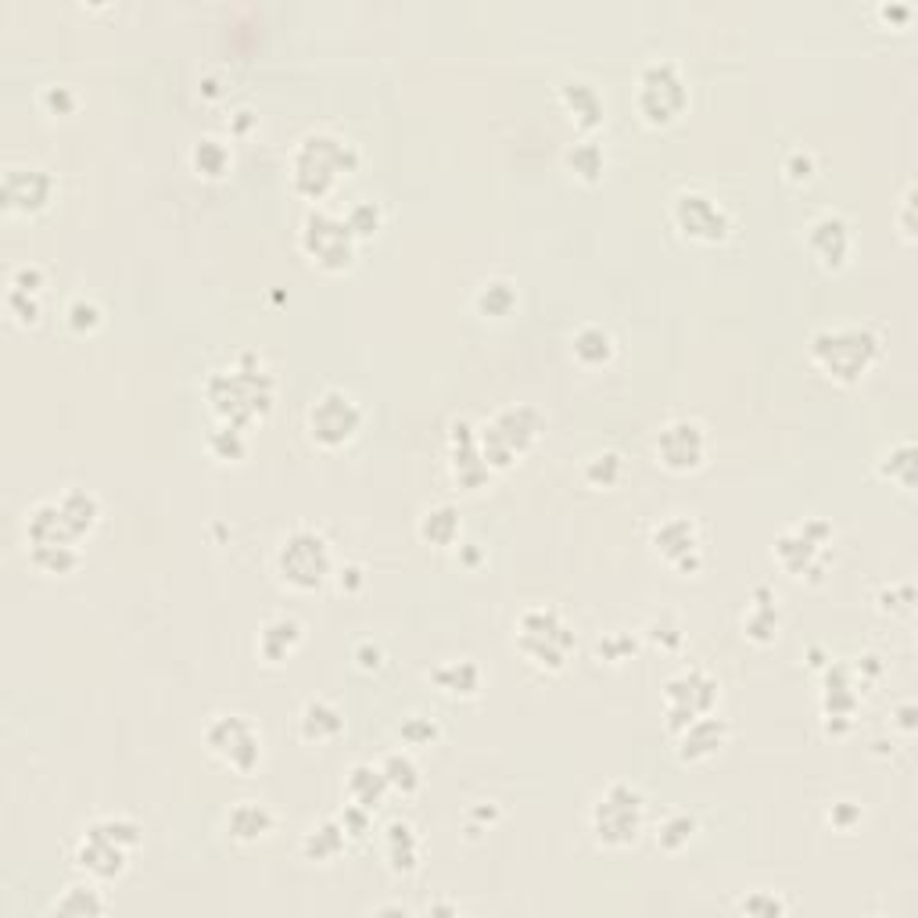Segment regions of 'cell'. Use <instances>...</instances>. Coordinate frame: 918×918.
<instances>
[{"label": "cell", "instance_id": "6da1fadb", "mask_svg": "<svg viewBox=\"0 0 918 918\" xmlns=\"http://www.w3.org/2000/svg\"><path fill=\"white\" fill-rule=\"evenodd\" d=\"M205 395L223 424H234L245 431L273 409V377L262 367V359L241 351L230 367L208 377Z\"/></svg>", "mask_w": 918, "mask_h": 918}, {"label": "cell", "instance_id": "7a4b0ae2", "mask_svg": "<svg viewBox=\"0 0 918 918\" xmlns=\"http://www.w3.org/2000/svg\"><path fill=\"white\" fill-rule=\"evenodd\" d=\"M356 144H348L334 133H306L291 158V183L301 198L323 201L345 176L356 172Z\"/></svg>", "mask_w": 918, "mask_h": 918}, {"label": "cell", "instance_id": "3957f363", "mask_svg": "<svg viewBox=\"0 0 918 918\" xmlns=\"http://www.w3.org/2000/svg\"><path fill=\"white\" fill-rule=\"evenodd\" d=\"M883 356V337L872 326H825L811 337V362L839 384H858Z\"/></svg>", "mask_w": 918, "mask_h": 918}, {"label": "cell", "instance_id": "277c9868", "mask_svg": "<svg viewBox=\"0 0 918 918\" xmlns=\"http://www.w3.org/2000/svg\"><path fill=\"white\" fill-rule=\"evenodd\" d=\"M546 431V417L535 406H506L477 431L481 456L488 470H510L513 463L535 449V442Z\"/></svg>", "mask_w": 918, "mask_h": 918}, {"label": "cell", "instance_id": "5b68a950", "mask_svg": "<svg viewBox=\"0 0 918 918\" xmlns=\"http://www.w3.org/2000/svg\"><path fill=\"white\" fill-rule=\"evenodd\" d=\"M133 847H141V825L130 819H97L83 833L75 865L97 883H111L126 872Z\"/></svg>", "mask_w": 918, "mask_h": 918}, {"label": "cell", "instance_id": "8992f818", "mask_svg": "<svg viewBox=\"0 0 918 918\" xmlns=\"http://www.w3.org/2000/svg\"><path fill=\"white\" fill-rule=\"evenodd\" d=\"M588 822H593V836H596L599 847L624 850V847L639 844V836H643L646 800L635 786L613 783V786H607V794L593 803Z\"/></svg>", "mask_w": 918, "mask_h": 918}, {"label": "cell", "instance_id": "52a82bcc", "mask_svg": "<svg viewBox=\"0 0 918 918\" xmlns=\"http://www.w3.org/2000/svg\"><path fill=\"white\" fill-rule=\"evenodd\" d=\"M276 574L295 593H317L334 574L331 543L320 532H312V527H298L276 549Z\"/></svg>", "mask_w": 918, "mask_h": 918}, {"label": "cell", "instance_id": "ba28073f", "mask_svg": "<svg viewBox=\"0 0 918 918\" xmlns=\"http://www.w3.org/2000/svg\"><path fill=\"white\" fill-rule=\"evenodd\" d=\"M513 643L527 657V664L543 671H560L574 649V632L552 607H532L521 613Z\"/></svg>", "mask_w": 918, "mask_h": 918}, {"label": "cell", "instance_id": "9c48e42d", "mask_svg": "<svg viewBox=\"0 0 918 918\" xmlns=\"http://www.w3.org/2000/svg\"><path fill=\"white\" fill-rule=\"evenodd\" d=\"M298 245H301V251H306L312 262H317L320 270L342 273V270L351 266V259H356L359 237L351 234L348 219L334 216V212H326V208H312L309 216L301 219Z\"/></svg>", "mask_w": 918, "mask_h": 918}, {"label": "cell", "instance_id": "30bf717a", "mask_svg": "<svg viewBox=\"0 0 918 918\" xmlns=\"http://www.w3.org/2000/svg\"><path fill=\"white\" fill-rule=\"evenodd\" d=\"M689 105V86L675 61H649L639 75L635 108L649 126H671Z\"/></svg>", "mask_w": 918, "mask_h": 918}, {"label": "cell", "instance_id": "8fae6325", "mask_svg": "<svg viewBox=\"0 0 918 918\" xmlns=\"http://www.w3.org/2000/svg\"><path fill=\"white\" fill-rule=\"evenodd\" d=\"M205 747L237 775H251L262 761V736L245 714H216L205 728Z\"/></svg>", "mask_w": 918, "mask_h": 918}, {"label": "cell", "instance_id": "7c38bea8", "mask_svg": "<svg viewBox=\"0 0 918 918\" xmlns=\"http://www.w3.org/2000/svg\"><path fill=\"white\" fill-rule=\"evenodd\" d=\"M306 427L309 438L320 449H345L362 431V406L348 392H342V388H326L309 406Z\"/></svg>", "mask_w": 918, "mask_h": 918}, {"label": "cell", "instance_id": "4fadbf2b", "mask_svg": "<svg viewBox=\"0 0 918 918\" xmlns=\"http://www.w3.org/2000/svg\"><path fill=\"white\" fill-rule=\"evenodd\" d=\"M718 703V682L700 671V668H685L675 678H668L664 685V714H668V732H682L685 725H693L696 718L714 711Z\"/></svg>", "mask_w": 918, "mask_h": 918}, {"label": "cell", "instance_id": "5bb4252c", "mask_svg": "<svg viewBox=\"0 0 918 918\" xmlns=\"http://www.w3.org/2000/svg\"><path fill=\"white\" fill-rule=\"evenodd\" d=\"M671 223L678 226V234L700 245H722L732 234V216L718 205L711 194L703 191H682L671 201Z\"/></svg>", "mask_w": 918, "mask_h": 918}, {"label": "cell", "instance_id": "9a60e30c", "mask_svg": "<svg viewBox=\"0 0 918 918\" xmlns=\"http://www.w3.org/2000/svg\"><path fill=\"white\" fill-rule=\"evenodd\" d=\"M833 543V527H828L822 517L803 521L794 532H786L775 543V560L794 574V577H819L825 571V549Z\"/></svg>", "mask_w": 918, "mask_h": 918}, {"label": "cell", "instance_id": "2e32d148", "mask_svg": "<svg viewBox=\"0 0 918 918\" xmlns=\"http://www.w3.org/2000/svg\"><path fill=\"white\" fill-rule=\"evenodd\" d=\"M657 460L671 474L700 470L707 463V427L700 420H671L657 434Z\"/></svg>", "mask_w": 918, "mask_h": 918}, {"label": "cell", "instance_id": "e0dca14e", "mask_svg": "<svg viewBox=\"0 0 918 918\" xmlns=\"http://www.w3.org/2000/svg\"><path fill=\"white\" fill-rule=\"evenodd\" d=\"M808 248L825 270L839 273L850 262V251H854L850 223L844 216H836V212H825V216H819L808 226Z\"/></svg>", "mask_w": 918, "mask_h": 918}, {"label": "cell", "instance_id": "ac0fdd59", "mask_svg": "<svg viewBox=\"0 0 918 918\" xmlns=\"http://www.w3.org/2000/svg\"><path fill=\"white\" fill-rule=\"evenodd\" d=\"M653 546H657L660 557L668 560L671 568L682 571V574L700 571V563H703L700 532H696V524L689 521V517H668V521H664L657 532H653Z\"/></svg>", "mask_w": 918, "mask_h": 918}, {"label": "cell", "instance_id": "d6986e66", "mask_svg": "<svg viewBox=\"0 0 918 918\" xmlns=\"http://www.w3.org/2000/svg\"><path fill=\"white\" fill-rule=\"evenodd\" d=\"M50 198H55V180H50V172L36 169V166L4 172V205L11 212L36 216V212H44L50 205Z\"/></svg>", "mask_w": 918, "mask_h": 918}, {"label": "cell", "instance_id": "ffe728a7", "mask_svg": "<svg viewBox=\"0 0 918 918\" xmlns=\"http://www.w3.org/2000/svg\"><path fill=\"white\" fill-rule=\"evenodd\" d=\"M449 452H452V477H456L460 488H481L492 470L481 456V442H477V431L467 420H456L449 427Z\"/></svg>", "mask_w": 918, "mask_h": 918}, {"label": "cell", "instance_id": "44dd1931", "mask_svg": "<svg viewBox=\"0 0 918 918\" xmlns=\"http://www.w3.org/2000/svg\"><path fill=\"white\" fill-rule=\"evenodd\" d=\"M725 739H728V725L722 718H714V714H703V718H696L693 725H685L678 732V761L682 764L711 761L725 747Z\"/></svg>", "mask_w": 918, "mask_h": 918}, {"label": "cell", "instance_id": "7402d4cb", "mask_svg": "<svg viewBox=\"0 0 918 918\" xmlns=\"http://www.w3.org/2000/svg\"><path fill=\"white\" fill-rule=\"evenodd\" d=\"M226 828H230L237 844H259L276 828V814L259 800H241L226 814Z\"/></svg>", "mask_w": 918, "mask_h": 918}, {"label": "cell", "instance_id": "603a6c76", "mask_svg": "<svg viewBox=\"0 0 918 918\" xmlns=\"http://www.w3.org/2000/svg\"><path fill=\"white\" fill-rule=\"evenodd\" d=\"M298 732L306 743H331L345 732V718L334 703L326 700H309L298 714Z\"/></svg>", "mask_w": 918, "mask_h": 918}, {"label": "cell", "instance_id": "cb8c5ba5", "mask_svg": "<svg viewBox=\"0 0 918 918\" xmlns=\"http://www.w3.org/2000/svg\"><path fill=\"white\" fill-rule=\"evenodd\" d=\"M431 682L438 685V693H445L452 700H470L481 693L485 675L474 660H449L431 671Z\"/></svg>", "mask_w": 918, "mask_h": 918}, {"label": "cell", "instance_id": "d4e9b609", "mask_svg": "<svg viewBox=\"0 0 918 918\" xmlns=\"http://www.w3.org/2000/svg\"><path fill=\"white\" fill-rule=\"evenodd\" d=\"M384 854H388V869L395 875H413L420 869V839L413 833L409 822H392L384 833Z\"/></svg>", "mask_w": 918, "mask_h": 918}, {"label": "cell", "instance_id": "484cf974", "mask_svg": "<svg viewBox=\"0 0 918 918\" xmlns=\"http://www.w3.org/2000/svg\"><path fill=\"white\" fill-rule=\"evenodd\" d=\"M301 646V624L295 618H276L259 632V653L266 664H284Z\"/></svg>", "mask_w": 918, "mask_h": 918}, {"label": "cell", "instance_id": "4316f807", "mask_svg": "<svg viewBox=\"0 0 918 918\" xmlns=\"http://www.w3.org/2000/svg\"><path fill=\"white\" fill-rule=\"evenodd\" d=\"M571 348H574V359L582 362V367H607V362L613 359V351H618L613 334L607 331V326H596V323H585L582 331L571 337Z\"/></svg>", "mask_w": 918, "mask_h": 918}, {"label": "cell", "instance_id": "83f0119b", "mask_svg": "<svg viewBox=\"0 0 918 918\" xmlns=\"http://www.w3.org/2000/svg\"><path fill=\"white\" fill-rule=\"evenodd\" d=\"M560 100L568 105L571 119L577 122V130L593 133L596 126H603V97L596 94V86L588 83H568L560 91Z\"/></svg>", "mask_w": 918, "mask_h": 918}, {"label": "cell", "instance_id": "f1b7e54d", "mask_svg": "<svg viewBox=\"0 0 918 918\" xmlns=\"http://www.w3.org/2000/svg\"><path fill=\"white\" fill-rule=\"evenodd\" d=\"M388 778L381 768H373V764H356L348 775V800L351 803H359V808H367V811H377L384 803L388 797Z\"/></svg>", "mask_w": 918, "mask_h": 918}, {"label": "cell", "instance_id": "f546056e", "mask_svg": "<svg viewBox=\"0 0 918 918\" xmlns=\"http://www.w3.org/2000/svg\"><path fill=\"white\" fill-rule=\"evenodd\" d=\"M345 847H348V833H345L342 819L312 825L306 833V839H301V854H306L309 861H334Z\"/></svg>", "mask_w": 918, "mask_h": 918}, {"label": "cell", "instance_id": "4dcf8cb0", "mask_svg": "<svg viewBox=\"0 0 918 918\" xmlns=\"http://www.w3.org/2000/svg\"><path fill=\"white\" fill-rule=\"evenodd\" d=\"M417 532H420L424 543L434 546V549L456 546V538H460V513H456V506H449V502H442V506L427 510L424 517H420Z\"/></svg>", "mask_w": 918, "mask_h": 918}, {"label": "cell", "instance_id": "1f68e13d", "mask_svg": "<svg viewBox=\"0 0 918 918\" xmlns=\"http://www.w3.org/2000/svg\"><path fill=\"white\" fill-rule=\"evenodd\" d=\"M743 632L753 639V643H761V646L775 643V635H778V607H775V599H772L768 588H758V593H753V607L743 618Z\"/></svg>", "mask_w": 918, "mask_h": 918}, {"label": "cell", "instance_id": "d6a6232c", "mask_svg": "<svg viewBox=\"0 0 918 918\" xmlns=\"http://www.w3.org/2000/svg\"><path fill=\"white\" fill-rule=\"evenodd\" d=\"M191 166L198 176H205V180H223L234 166V155L223 141H216V136H205V141H198L191 147Z\"/></svg>", "mask_w": 918, "mask_h": 918}, {"label": "cell", "instance_id": "836d02e7", "mask_svg": "<svg viewBox=\"0 0 918 918\" xmlns=\"http://www.w3.org/2000/svg\"><path fill=\"white\" fill-rule=\"evenodd\" d=\"M879 477L890 481V485L904 488V492H911V488H915V445L911 442L890 445L886 456L879 460Z\"/></svg>", "mask_w": 918, "mask_h": 918}, {"label": "cell", "instance_id": "e575fe53", "mask_svg": "<svg viewBox=\"0 0 918 918\" xmlns=\"http://www.w3.org/2000/svg\"><path fill=\"white\" fill-rule=\"evenodd\" d=\"M474 306L481 317L502 320V317H510L513 306H517V287H513L510 281H485L481 291H477V298H474Z\"/></svg>", "mask_w": 918, "mask_h": 918}, {"label": "cell", "instance_id": "d590c367", "mask_svg": "<svg viewBox=\"0 0 918 918\" xmlns=\"http://www.w3.org/2000/svg\"><path fill=\"white\" fill-rule=\"evenodd\" d=\"M381 772L388 778V786L398 789L402 797H413L420 789V768L413 764L409 753H402V750L388 753V758L381 761Z\"/></svg>", "mask_w": 918, "mask_h": 918}, {"label": "cell", "instance_id": "8d00e7d4", "mask_svg": "<svg viewBox=\"0 0 918 918\" xmlns=\"http://www.w3.org/2000/svg\"><path fill=\"white\" fill-rule=\"evenodd\" d=\"M568 169L577 176V180L599 183L603 169H607V155H603V147L596 141H582L568 151Z\"/></svg>", "mask_w": 918, "mask_h": 918}, {"label": "cell", "instance_id": "74e56055", "mask_svg": "<svg viewBox=\"0 0 918 918\" xmlns=\"http://www.w3.org/2000/svg\"><path fill=\"white\" fill-rule=\"evenodd\" d=\"M693 836H696V819H693V814H685V811L668 814V819H664L660 828H657V844H660V850H668V854H678L682 847H689V844H693Z\"/></svg>", "mask_w": 918, "mask_h": 918}, {"label": "cell", "instance_id": "f35d334b", "mask_svg": "<svg viewBox=\"0 0 918 918\" xmlns=\"http://www.w3.org/2000/svg\"><path fill=\"white\" fill-rule=\"evenodd\" d=\"M208 449H212V456L223 460V463H241L248 456V438H245L241 427L219 424L208 438Z\"/></svg>", "mask_w": 918, "mask_h": 918}, {"label": "cell", "instance_id": "ab89813d", "mask_svg": "<svg viewBox=\"0 0 918 918\" xmlns=\"http://www.w3.org/2000/svg\"><path fill=\"white\" fill-rule=\"evenodd\" d=\"M105 908L108 904L94 886H69L65 897L55 904V911L61 915H105Z\"/></svg>", "mask_w": 918, "mask_h": 918}, {"label": "cell", "instance_id": "60d3db41", "mask_svg": "<svg viewBox=\"0 0 918 918\" xmlns=\"http://www.w3.org/2000/svg\"><path fill=\"white\" fill-rule=\"evenodd\" d=\"M621 474H624V463L618 452H596V456L585 463V481L593 488H613L621 481Z\"/></svg>", "mask_w": 918, "mask_h": 918}, {"label": "cell", "instance_id": "b9f144b4", "mask_svg": "<svg viewBox=\"0 0 918 918\" xmlns=\"http://www.w3.org/2000/svg\"><path fill=\"white\" fill-rule=\"evenodd\" d=\"M345 219H348L351 234H356L359 241H367V237H373L377 230H381V223H384L381 208H377L373 201H359V205H351Z\"/></svg>", "mask_w": 918, "mask_h": 918}, {"label": "cell", "instance_id": "7bdbcfd3", "mask_svg": "<svg viewBox=\"0 0 918 918\" xmlns=\"http://www.w3.org/2000/svg\"><path fill=\"white\" fill-rule=\"evenodd\" d=\"M789 911V904L786 901H778L775 894H768V890H753L750 897L739 901V915H753V918H778V915H786Z\"/></svg>", "mask_w": 918, "mask_h": 918}, {"label": "cell", "instance_id": "ee69618b", "mask_svg": "<svg viewBox=\"0 0 918 918\" xmlns=\"http://www.w3.org/2000/svg\"><path fill=\"white\" fill-rule=\"evenodd\" d=\"M65 317H69V326H72L75 334H94L97 326H100V309H97V301H91V298H72L69 309H65Z\"/></svg>", "mask_w": 918, "mask_h": 918}, {"label": "cell", "instance_id": "f6af8a7d", "mask_svg": "<svg viewBox=\"0 0 918 918\" xmlns=\"http://www.w3.org/2000/svg\"><path fill=\"white\" fill-rule=\"evenodd\" d=\"M40 100H44V108L50 111V116H69V111H75V105H80V100H75V94L69 91L65 83H50V86H44Z\"/></svg>", "mask_w": 918, "mask_h": 918}, {"label": "cell", "instance_id": "bcb514c9", "mask_svg": "<svg viewBox=\"0 0 918 918\" xmlns=\"http://www.w3.org/2000/svg\"><path fill=\"white\" fill-rule=\"evenodd\" d=\"M402 739H406L409 747H427V743H434V739H438V725L431 718H420V714H413V718H406V725H402Z\"/></svg>", "mask_w": 918, "mask_h": 918}, {"label": "cell", "instance_id": "7dc6e473", "mask_svg": "<svg viewBox=\"0 0 918 918\" xmlns=\"http://www.w3.org/2000/svg\"><path fill=\"white\" fill-rule=\"evenodd\" d=\"M814 172H819V166H814L811 151H803V147L789 151V158H786V176H789V180H794V183H808V180H814Z\"/></svg>", "mask_w": 918, "mask_h": 918}, {"label": "cell", "instance_id": "c3c4849f", "mask_svg": "<svg viewBox=\"0 0 918 918\" xmlns=\"http://www.w3.org/2000/svg\"><path fill=\"white\" fill-rule=\"evenodd\" d=\"M599 657L603 660H613V664H621V660H628L635 653V643H632V635H621V632H613V635H607V639H599Z\"/></svg>", "mask_w": 918, "mask_h": 918}, {"label": "cell", "instance_id": "681fc988", "mask_svg": "<svg viewBox=\"0 0 918 918\" xmlns=\"http://www.w3.org/2000/svg\"><path fill=\"white\" fill-rule=\"evenodd\" d=\"M8 309H11V317L22 320V323H36V320H40V301H36V295L8 291Z\"/></svg>", "mask_w": 918, "mask_h": 918}, {"label": "cell", "instance_id": "f907efd6", "mask_svg": "<svg viewBox=\"0 0 918 918\" xmlns=\"http://www.w3.org/2000/svg\"><path fill=\"white\" fill-rule=\"evenodd\" d=\"M44 287V270L40 266H19L11 273V291H25V295H36Z\"/></svg>", "mask_w": 918, "mask_h": 918}, {"label": "cell", "instance_id": "816d5d0a", "mask_svg": "<svg viewBox=\"0 0 918 918\" xmlns=\"http://www.w3.org/2000/svg\"><path fill=\"white\" fill-rule=\"evenodd\" d=\"M858 822H861V808H854L850 800H839V803H833V811H828V825H836L839 833H850Z\"/></svg>", "mask_w": 918, "mask_h": 918}, {"label": "cell", "instance_id": "f5cc1de1", "mask_svg": "<svg viewBox=\"0 0 918 918\" xmlns=\"http://www.w3.org/2000/svg\"><path fill=\"white\" fill-rule=\"evenodd\" d=\"M342 825H345L348 839H362V836H367V828H370V811L359 808V803H351V808L342 814Z\"/></svg>", "mask_w": 918, "mask_h": 918}, {"label": "cell", "instance_id": "db71d44e", "mask_svg": "<svg viewBox=\"0 0 918 918\" xmlns=\"http://www.w3.org/2000/svg\"><path fill=\"white\" fill-rule=\"evenodd\" d=\"M897 593H901V599L890 596V593H883V603H879V610H883V613H911V603H915L911 585H901Z\"/></svg>", "mask_w": 918, "mask_h": 918}, {"label": "cell", "instance_id": "11a10c76", "mask_svg": "<svg viewBox=\"0 0 918 918\" xmlns=\"http://www.w3.org/2000/svg\"><path fill=\"white\" fill-rule=\"evenodd\" d=\"M356 660H359V668L362 671H377L384 664V653H381V646H373V643H362L359 649H356Z\"/></svg>", "mask_w": 918, "mask_h": 918}, {"label": "cell", "instance_id": "9f6ffc18", "mask_svg": "<svg viewBox=\"0 0 918 918\" xmlns=\"http://www.w3.org/2000/svg\"><path fill=\"white\" fill-rule=\"evenodd\" d=\"M911 205H915V191L904 194V205H901V230L908 241H915V223H911Z\"/></svg>", "mask_w": 918, "mask_h": 918}, {"label": "cell", "instance_id": "6f0895ef", "mask_svg": "<svg viewBox=\"0 0 918 918\" xmlns=\"http://www.w3.org/2000/svg\"><path fill=\"white\" fill-rule=\"evenodd\" d=\"M897 714H901V728H904V732H911V728H915V722H911V718H915V707H911V703H904V707H901Z\"/></svg>", "mask_w": 918, "mask_h": 918}]
</instances>
